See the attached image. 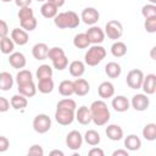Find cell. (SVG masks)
<instances>
[{
  "label": "cell",
  "instance_id": "1",
  "mask_svg": "<svg viewBox=\"0 0 156 156\" xmlns=\"http://www.w3.org/2000/svg\"><path fill=\"white\" fill-rule=\"evenodd\" d=\"M90 112H91V122H94L95 126L101 127L107 124L110 121L111 113L107 107V104L104 100H95L90 105Z\"/></svg>",
  "mask_w": 156,
  "mask_h": 156
},
{
  "label": "cell",
  "instance_id": "2",
  "mask_svg": "<svg viewBox=\"0 0 156 156\" xmlns=\"http://www.w3.org/2000/svg\"><path fill=\"white\" fill-rule=\"evenodd\" d=\"M54 23L60 29H73L77 28L80 23V17L74 11L60 12L54 17Z\"/></svg>",
  "mask_w": 156,
  "mask_h": 156
},
{
  "label": "cell",
  "instance_id": "3",
  "mask_svg": "<svg viewBox=\"0 0 156 156\" xmlns=\"http://www.w3.org/2000/svg\"><path fill=\"white\" fill-rule=\"evenodd\" d=\"M106 57V49L104 46H101L100 44L93 45L88 49V51L84 55V63L94 67L98 66L104 58Z\"/></svg>",
  "mask_w": 156,
  "mask_h": 156
},
{
  "label": "cell",
  "instance_id": "4",
  "mask_svg": "<svg viewBox=\"0 0 156 156\" xmlns=\"http://www.w3.org/2000/svg\"><path fill=\"white\" fill-rule=\"evenodd\" d=\"M105 35H107L108 39L118 40L123 34V26L117 20H111L105 24Z\"/></svg>",
  "mask_w": 156,
  "mask_h": 156
},
{
  "label": "cell",
  "instance_id": "5",
  "mask_svg": "<svg viewBox=\"0 0 156 156\" xmlns=\"http://www.w3.org/2000/svg\"><path fill=\"white\" fill-rule=\"evenodd\" d=\"M51 128V118L45 115V113H39L34 117L33 119V129L39 133V134H44L46 132H49Z\"/></svg>",
  "mask_w": 156,
  "mask_h": 156
},
{
  "label": "cell",
  "instance_id": "6",
  "mask_svg": "<svg viewBox=\"0 0 156 156\" xmlns=\"http://www.w3.org/2000/svg\"><path fill=\"white\" fill-rule=\"evenodd\" d=\"M143 79H144L143 71L135 68V69H132V71L128 72L126 82H127V85L130 89H140L141 84H143Z\"/></svg>",
  "mask_w": 156,
  "mask_h": 156
},
{
  "label": "cell",
  "instance_id": "7",
  "mask_svg": "<svg viewBox=\"0 0 156 156\" xmlns=\"http://www.w3.org/2000/svg\"><path fill=\"white\" fill-rule=\"evenodd\" d=\"M88 40L90 44L96 45V44H101L105 40V32L99 27V26H91L87 32H85Z\"/></svg>",
  "mask_w": 156,
  "mask_h": 156
},
{
  "label": "cell",
  "instance_id": "8",
  "mask_svg": "<svg viewBox=\"0 0 156 156\" xmlns=\"http://www.w3.org/2000/svg\"><path fill=\"white\" fill-rule=\"evenodd\" d=\"M55 119L61 126H68L74 121V111L72 110H63L56 108L55 111Z\"/></svg>",
  "mask_w": 156,
  "mask_h": 156
},
{
  "label": "cell",
  "instance_id": "9",
  "mask_svg": "<svg viewBox=\"0 0 156 156\" xmlns=\"http://www.w3.org/2000/svg\"><path fill=\"white\" fill-rule=\"evenodd\" d=\"M83 141H84L83 140V135L78 130H71L66 135V145L68 146V149H71L73 151L80 149Z\"/></svg>",
  "mask_w": 156,
  "mask_h": 156
},
{
  "label": "cell",
  "instance_id": "10",
  "mask_svg": "<svg viewBox=\"0 0 156 156\" xmlns=\"http://www.w3.org/2000/svg\"><path fill=\"white\" fill-rule=\"evenodd\" d=\"M80 20L88 24V26H94L98 23V21L100 20V13L94 7H85L83 11H82V15H80Z\"/></svg>",
  "mask_w": 156,
  "mask_h": 156
},
{
  "label": "cell",
  "instance_id": "11",
  "mask_svg": "<svg viewBox=\"0 0 156 156\" xmlns=\"http://www.w3.org/2000/svg\"><path fill=\"white\" fill-rule=\"evenodd\" d=\"M130 105L135 110V111H146L149 108V105H150V100L147 98L146 94H136L132 98V101H130Z\"/></svg>",
  "mask_w": 156,
  "mask_h": 156
},
{
  "label": "cell",
  "instance_id": "12",
  "mask_svg": "<svg viewBox=\"0 0 156 156\" xmlns=\"http://www.w3.org/2000/svg\"><path fill=\"white\" fill-rule=\"evenodd\" d=\"M74 119L78 121V123L87 126L91 122V112L90 108L88 106H80L78 107V110L76 108L74 111Z\"/></svg>",
  "mask_w": 156,
  "mask_h": 156
},
{
  "label": "cell",
  "instance_id": "13",
  "mask_svg": "<svg viewBox=\"0 0 156 156\" xmlns=\"http://www.w3.org/2000/svg\"><path fill=\"white\" fill-rule=\"evenodd\" d=\"M140 89H143L144 90V94H146V95L155 94V91H156V76L154 73L146 74V77L144 76L143 84H141V88Z\"/></svg>",
  "mask_w": 156,
  "mask_h": 156
},
{
  "label": "cell",
  "instance_id": "14",
  "mask_svg": "<svg viewBox=\"0 0 156 156\" xmlns=\"http://www.w3.org/2000/svg\"><path fill=\"white\" fill-rule=\"evenodd\" d=\"M9 63L11 65V67H13L16 69H22V68L26 67L27 60H26V56L22 52L13 51L9 56Z\"/></svg>",
  "mask_w": 156,
  "mask_h": 156
},
{
  "label": "cell",
  "instance_id": "15",
  "mask_svg": "<svg viewBox=\"0 0 156 156\" xmlns=\"http://www.w3.org/2000/svg\"><path fill=\"white\" fill-rule=\"evenodd\" d=\"M11 39L13 40L15 44L22 46V45H26L28 43L29 35H28V32H26L22 28H13L11 32Z\"/></svg>",
  "mask_w": 156,
  "mask_h": 156
},
{
  "label": "cell",
  "instance_id": "16",
  "mask_svg": "<svg viewBox=\"0 0 156 156\" xmlns=\"http://www.w3.org/2000/svg\"><path fill=\"white\" fill-rule=\"evenodd\" d=\"M111 105H112V107H113V110L116 112H126V111H128V108L130 106V102L126 96L117 95V96H115L112 99Z\"/></svg>",
  "mask_w": 156,
  "mask_h": 156
},
{
  "label": "cell",
  "instance_id": "17",
  "mask_svg": "<svg viewBox=\"0 0 156 156\" xmlns=\"http://www.w3.org/2000/svg\"><path fill=\"white\" fill-rule=\"evenodd\" d=\"M48 52H49V46L45 43H37L32 48V55L38 61L46 60L48 58Z\"/></svg>",
  "mask_w": 156,
  "mask_h": 156
},
{
  "label": "cell",
  "instance_id": "18",
  "mask_svg": "<svg viewBox=\"0 0 156 156\" xmlns=\"http://www.w3.org/2000/svg\"><path fill=\"white\" fill-rule=\"evenodd\" d=\"M73 87H74V94L78 96H84L90 91V84L88 83V80L80 77L73 80Z\"/></svg>",
  "mask_w": 156,
  "mask_h": 156
},
{
  "label": "cell",
  "instance_id": "19",
  "mask_svg": "<svg viewBox=\"0 0 156 156\" xmlns=\"http://www.w3.org/2000/svg\"><path fill=\"white\" fill-rule=\"evenodd\" d=\"M98 93L101 99H110L115 95V85L111 82H102L98 87Z\"/></svg>",
  "mask_w": 156,
  "mask_h": 156
},
{
  "label": "cell",
  "instance_id": "20",
  "mask_svg": "<svg viewBox=\"0 0 156 156\" xmlns=\"http://www.w3.org/2000/svg\"><path fill=\"white\" fill-rule=\"evenodd\" d=\"M107 138L112 141H118L123 138V129L118 124H108L105 130Z\"/></svg>",
  "mask_w": 156,
  "mask_h": 156
},
{
  "label": "cell",
  "instance_id": "21",
  "mask_svg": "<svg viewBox=\"0 0 156 156\" xmlns=\"http://www.w3.org/2000/svg\"><path fill=\"white\" fill-rule=\"evenodd\" d=\"M68 71H69V74L72 77H76V78H79L84 74L85 72V63L83 61H79V60H74L69 63L68 66Z\"/></svg>",
  "mask_w": 156,
  "mask_h": 156
},
{
  "label": "cell",
  "instance_id": "22",
  "mask_svg": "<svg viewBox=\"0 0 156 156\" xmlns=\"http://www.w3.org/2000/svg\"><path fill=\"white\" fill-rule=\"evenodd\" d=\"M124 146L129 151H136L141 147V140L135 134H129L124 139Z\"/></svg>",
  "mask_w": 156,
  "mask_h": 156
},
{
  "label": "cell",
  "instance_id": "23",
  "mask_svg": "<svg viewBox=\"0 0 156 156\" xmlns=\"http://www.w3.org/2000/svg\"><path fill=\"white\" fill-rule=\"evenodd\" d=\"M18 88V93L22 94L23 96L26 98H32L37 94V85L34 84V82H28V83H24V84H18L17 85Z\"/></svg>",
  "mask_w": 156,
  "mask_h": 156
},
{
  "label": "cell",
  "instance_id": "24",
  "mask_svg": "<svg viewBox=\"0 0 156 156\" xmlns=\"http://www.w3.org/2000/svg\"><path fill=\"white\" fill-rule=\"evenodd\" d=\"M105 73L107 74L108 78H118L122 73V68H121V65L115 62V61H111L108 62L106 66H105Z\"/></svg>",
  "mask_w": 156,
  "mask_h": 156
},
{
  "label": "cell",
  "instance_id": "25",
  "mask_svg": "<svg viewBox=\"0 0 156 156\" xmlns=\"http://www.w3.org/2000/svg\"><path fill=\"white\" fill-rule=\"evenodd\" d=\"M15 79L11 73L9 72H1L0 73V90L7 91L13 87Z\"/></svg>",
  "mask_w": 156,
  "mask_h": 156
},
{
  "label": "cell",
  "instance_id": "26",
  "mask_svg": "<svg viewBox=\"0 0 156 156\" xmlns=\"http://www.w3.org/2000/svg\"><path fill=\"white\" fill-rule=\"evenodd\" d=\"M40 13L44 18H54L58 12H57V7L55 5H52L49 1H45L40 7Z\"/></svg>",
  "mask_w": 156,
  "mask_h": 156
},
{
  "label": "cell",
  "instance_id": "27",
  "mask_svg": "<svg viewBox=\"0 0 156 156\" xmlns=\"http://www.w3.org/2000/svg\"><path fill=\"white\" fill-rule=\"evenodd\" d=\"M54 80L52 78H45V79H40L38 80V84H37V90H39V93L41 94H49L54 90Z\"/></svg>",
  "mask_w": 156,
  "mask_h": 156
},
{
  "label": "cell",
  "instance_id": "28",
  "mask_svg": "<svg viewBox=\"0 0 156 156\" xmlns=\"http://www.w3.org/2000/svg\"><path fill=\"white\" fill-rule=\"evenodd\" d=\"M58 93L62 96H71L74 94V87H73V80L69 79H65L58 84Z\"/></svg>",
  "mask_w": 156,
  "mask_h": 156
},
{
  "label": "cell",
  "instance_id": "29",
  "mask_svg": "<svg viewBox=\"0 0 156 156\" xmlns=\"http://www.w3.org/2000/svg\"><path fill=\"white\" fill-rule=\"evenodd\" d=\"M10 104H11V107L15 108V110H23L24 107H27L28 105V100L26 96H23L22 94H16L11 98L10 100Z\"/></svg>",
  "mask_w": 156,
  "mask_h": 156
},
{
  "label": "cell",
  "instance_id": "30",
  "mask_svg": "<svg viewBox=\"0 0 156 156\" xmlns=\"http://www.w3.org/2000/svg\"><path fill=\"white\" fill-rule=\"evenodd\" d=\"M83 140H84L88 145H90V146H96V145L100 144L101 138H100V134H99L96 130L89 129V130L85 132V134H84V136H83Z\"/></svg>",
  "mask_w": 156,
  "mask_h": 156
},
{
  "label": "cell",
  "instance_id": "31",
  "mask_svg": "<svg viewBox=\"0 0 156 156\" xmlns=\"http://www.w3.org/2000/svg\"><path fill=\"white\" fill-rule=\"evenodd\" d=\"M15 50V43L10 37H4L0 38V52L5 55H10Z\"/></svg>",
  "mask_w": 156,
  "mask_h": 156
},
{
  "label": "cell",
  "instance_id": "32",
  "mask_svg": "<svg viewBox=\"0 0 156 156\" xmlns=\"http://www.w3.org/2000/svg\"><path fill=\"white\" fill-rule=\"evenodd\" d=\"M111 54L115 57H123L127 54V45L123 41H118L116 40L112 45H111Z\"/></svg>",
  "mask_w": 156,
  "mask_h": 156
},
{
  "label": "cell",
  "instance_id": "33",
  "mask_svg": "<svg viewBox=\"0 0 156 156\" xmlns=\"http://www.w3.org/2000/svg\"><path fill=\"white\" fill-rule=\"evenodd\" d=\"M73 45L77 48V49H87L89 48L90 43L88 40V37L85 33H79V34H76L74 38H73Z\"/></svg>",
  "mask_w": 156,
  "mask_h": 156
},
{
  "label": "cell",
  "instance_id": "34",
  "mask_svg": "<svg viewBox=\"0 0 156 156\" xmlns=\"http://www.w3.org/2000/svg\"><path fill=\"white\" fill-rule=\"evenodd\" d=\"M35 76L38 78V80L45 79V78H51L52 77V68H51V66L45 65V63L44 65H40L38 67V69H37Z\"/></svg>",
  "mask_w": 156,
  "mask_h": 156
},
{
  "label": "cell",
  "instance_id": "35",
  "mask_svg": "<svg viewBox=\"0 0 156 156\" xmlns=\"http://www.w3.org/2000/svg\"><path fill=\"white\" fill-rule=\"evenodd\" d=\"M15 79H16L17 85L18 84H24V83H28V82H32L33 80V74L28 69H20L18 73L16 74V78Z\"/></svg>",
  "mask_w": 156,
  "mask_h": 156
},
{
  "label": "cell",
  "instance_id": "36",
  "mask_svg": "<svg viewBox=\"0 0 156 156\" xmlns=\"http://www.w3.org/2000/svg\"><path fill=\"white\" fill-rule=\"evenodd\" d=\"M143 136L149 141H154L156 139V124L155 123L145 124V127L143 128Z\"/></svg>",
  "mask_w": 156,
  "mask_h": 156
},
{
  "label": "cell",
  "instance_id": "37",
  "mask_svg": "<svg viewBox=\"0 0 156 156\" xmlns=\"http://www.w3.org/2000/svg\"><path fill=\"white\" fill-rule=\"evenodd\" d=\"M56 108H63V110H72V111H76L77 108V104L73 99H69V98H66V99H62L57 102L56 105Z\"/></svg>",
  "mask_w": 156,
  "mask_h": 156
},
{
  "label": "cell",
  "instance_id": "38",
  "mask_svg": "<svg viewBox=\"0 0 156 156\" xmlns=\"http://www.w3.org/2000/svg\"><path fill=\"white\" fill-rule=\"evenodd\" d=\"M51 62H52L54 68H56L57 71H63V69L67 68V66H68V58H67L66 55L58 56V57L54 58Z\"/></svg>",
  "mask_w": 156,
  "mask_h": 156
},
{
  "label": "cell",
  "instance_id": "39",
  "mask_svg": "<svg viewBox=\"0 0 156 156\" xmlns=\"http://www.w3.org/2000/svg\"><path fill=\"white\" fill-rule=\"evenodd\" d=\"M20 24H21V28L24 29L26 32H32V30H34V29L37 28L38 21H37V18L33 16V17H30V18H28V20L21 21Z\"/></svg>",
  "mask_w": 156,
  "mask_h": 156
},
{
  "label": "cell",
  "instance_id": "40",
  "mask_svg": "<svg viewBox=\"0 0 156 156\" xmlns=\"http://www.w3.org/2000/svg\"><path fill=\"white\" fill-rule=\"evenodd\" d=\"M141 15L144 18L156 17V5L155 4H147L141 7Z\"/></svg>",
  "mask_w": 156,
  "mask_h": 156
},
{
  "label": "cell",
  "instance_id": "41",
  "mask_svg": "<svg viewBox=\"0 0 156 156\" xmlns=\"http://www.w3.org/2000/svg\"><path fill=\"white\" fill-rule=\"evenodd\" d=\"M17 16H18V20L21 22V21H24V20H28V18L33 17L34 16V11H33V9H30V6L20 7Z\"/></svg>",
  "mask_w": 156,
  "mask_h": 156
},
{
  "label": "cell",
  "instance_id": "42",
  "mask_svg": "<svg viewBox=\"0 0 156 156\" xmlns=\"http://www.w3.org/2000/svg\"><path fill=\"white\" fill-rule=\"evenodd\" d=\"M144 27H145V29H146L147 33H155L156 32V17L145 18Z\"/></svg>",
  "mask_w": 156,
  "mask_h": 156
},
{
  "label": "cell",
  "instance_id": "43",
  "mask_svg": "<svg viewBox=\"0 0 156 156\" xmlns=\"http://www.w3.org/2000/svg\"><path fill=\"white\" fill-rule=\"evenodd\" d=\"M65 55V51L62 48H58V46H54L51 49H49V52H48V58H50L51 61L58 56H62Z\"/></svg>",
  "mask_w": 156,
  "mask_h": 156
},
{
  "label": "cell",
  "instance_id": "44",
  "mask_svg": "<svg viewBox=\"0 0 156 156\" xmlns=\"http://www.w3.org/2000/svg\"><path fill=\"white\" fill-rule=\"evenodd\" d=\"M28 155H33V156H43L44 155V150L39 144H34L29 147L28 150Z\"/></svg>",
  "mask_w": 156,
  "mask_h": 156
},
{
  "label": "cell",
  "instance_id": "45",
  "mask_svg": "<svg viewBox=\"0 0 156 156\" xmlns=\"http://www.w3.org/2000/svg\"><path fill=\"white\" fill-rule=\"evenodd\" d=\"M10 106H11L10 101L6 98L0 96V112H7L10 110Z\"/></svg>",
  "mask_w": 156,
  "mask_h": 156
},
{
  "label": "cell",
  "instance_id": "46",
  "mask_svg": "<svg viewBox=\"0 0 156 156\" xmlns=\"http://www.w3.org/2000/svg\"><path fill=\"white\" fill-rule=\"evenodd\" d=\"M9 147H10V140H9L6 136L0 135V152L7 151Z\"/></svg>",
  "mask_w": 156,
  "mask_h": 156
},
{
  "label": "cell",
  "instance_id": "47",
  "mask_svg": "<svg viewBox=\"0 0 156 156\" xmlns=\"http://www.w3.org/2000/svg\"><path fill=\"white\" fill-rule=\"evenodd\" d=\"M9 34V26L4 20H0V38H4Z\"/></svg>",
  "mask_w": 156,
  "mask_h": 156
},
{
  "label": "cell",
  "instance_id": "48",
  "mask_svg": "<svg viewBox=\"0 0 156 156\" xmlns=\"http://www.w3.org/2000/svg\"><path fill=\"white\" fill-rule=\"evenodd\" d=\"M88 154H89V156H104L105 155L104 154V150L100 149V147H98V146H94L93 149H90Z\"/></svg>",
  "mask_w": 156,
  "mask_h": 156
},
{
  "label": "cell",
  "instance_id": "49",
  "mask_svg": "<svg viewBox=\"0 0 156 156\" xmlns=\"http://www.w3.org/2000/svg\"><path fill=\"white\" fill-rule=\"evenodd\" d=\"M13 1H15L16 6H18V7H26V6H29L33 0H13Z\"/></svg>",
  "mask_w": 156,
  "mask_h": 156
},
{
  "label": "cell",
  "instance_id": "50",
  "mask_svg": "<svg viewBox=\"0 0 156 156\" xmlns=\"http://www.w3.org/2000/svg\"><path fill=\"white\" fill-rule=\"evenodd\" d=\"M129 154H128V150H122V149H119V150H115L113 152H112V156H128Z\"/></svg>",
  "mask_w": 156,
  "mask_h": 156
},
{
  "label": "cell",
  "instance_id": "51",
  "mask_svg": "<svg viewBox=\"0 0 156 156\" xmlns=\"http://www.w3.org/2000/svg\"><path fill=\"white\" fill-rule=\"evenodd\" d=\"M46 1L51 2V4L55 5L57 9H58V7H62V6L65 5V0H46Z\"/></svg>",
  "mask_w": 156,
  "mask_h": 156
},
{
  "label": "cell",
  "instance_id": "52",
  "mask_svg": "<svg viewBox=\"0 0 156 156\" xmlns=\"http://www.w3.org/2000/svg\"><path fill=\"white\" fill-rule=\"evenodd\" d=\"M50 155H51V156H55V155H57V156H63L65 154H63V151H61V150H52V151H50Z\"/></svg>",
  "mask_w": 156,
  "mask_h": 156
},
{
  "label": "cell",
  "instance_id": "53",
  "mask_svg": "<svg viewBox=\"0 0 156 156\" xmlns=\"http://www.w3.org/2000/svg\"><path fill=\"white\" fill-rule=\"evenodd\" d=\"M150 1V4H156V0H149Z\"/></svg>",
  "mask_w": 156,
  "mask_h": 156
},
{
  "label": "cell",
  "instance_id": "54",
  "mask_svg": "<svg viewBox=\"0 0 156 156\" xmlns=\"http://www.w3.org/2000/svg\"><path fill=\"white\" fill-rule=\"evenodd\" d=\"M0 1H2V2H10V1H12V0H0Z\"/></svg>",
  "mask_w": 156,
  "mask_h": 156
},
{
  "label": "cell",
  "instance_id": "55",
  "mask_svg": "<svg viewBox=\"0 0 156 156\" xmlns=\"http://www.w3.org/2000/svg\"><path fill=\"white\" fill-rule=\"evenodd\" d=\"M37 1H41L43 2V1H46V0H37Z\"/></svg>",
  "mask_w": 156,
  "mask_h": 156
}]
</instances>
